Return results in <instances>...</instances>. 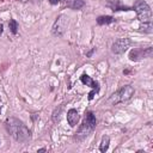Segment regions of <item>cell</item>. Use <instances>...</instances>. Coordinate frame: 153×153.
Returning <instances> with one entry per match:
<instances>
[{"label": "cell", "instance_id": "cell-1", "mask_svg": "<svg viewBox=\"0 0 153 153\" xmlns=\"http://www.w3.org/2000/svg\"><path fill=\"white\" fill-rule=\"evenodd\" d=\"M5 127L8 134L18 142L25 143L31 139V131L29 128L16 117H8L5 121Z\"/></svg>", "mask_w": 153, "mask_h": 153}, {"label": "cell", "instance_id": "cell-2", "mask_svg": "<svg viewBox=\"0 0 153 153\" xmlns=\"http://www.w3.org/2000/svg\"><path fill=\"white\" fill-rule=\"evenodd\" d=\"M133 8L136 12L137 19L140 22V30L151 33L153 31V25H152V10L149 5L145 0H135Z\"/></svg>", "mask_w": 153, "mask_h": 153}, {"label": "cell", "instance_id": "cell-3", "mask_svg": "<svg viewBox=\"0 0 153 153\" xmlns=\"http://www.w3.org/2000/svg\"><path fill=\"white\" fill-rule=\"evenodd\" d=\"M97 126V121H96V116L93 115L92 111H87L85 114V117H84V121L81 123V126L79 127V129L76 130L75 135H74V139L78 141V142H81L84 141L92 131L93 129L96 128Z\"/></svg>", "mask_w": 153, "mask_h": 153}, {"label": "cell", "instance_id": "cell-4", "mask_svg": "<svg viewBox=\"0 0 153 153\" xmlns=\"http://www.w3.org/2000/svg\"><path fill=\"white\" fill-rule=\"evenodd\" d=\"M134 92H135V90H134V87L131 85H124V86H122L120 90H117L115 93H112L109 97V99L106 100V104L116 105L118 103H124V102L129 100L133 97Z\"/></svg>", "mask_w": 153, "mask_h": 153}, {"label": "cell", "instance_id": "cell-5", "mask_svg": "<svg viewBox=\"0 0 153 153\" xmlns=\"http://www.w3.org/2000/svg\"><path fill=\"white\" fill-rule=\"evenodd\" d=\"M68 23H69V18L67 16H65V14H60L56 18V20H55V23L53 25V29H51L53 35L54 36H59V37L62 36L65 33V31L67 30V27H68Z\"/></svg>", "mask_w": 153, "mask_h": 153}, {"label": "cell", "instance_id": "cell-6", "mask_svg": "<svg viewBox=\"0 0 153 153\" xmlns=\"http://www.w3.org/2000/svg\"><path fill=\"white\" fill-rule=\"evenodd\" d=\"M152 54H153V48L152 47H147L145 49H141V48H135V49H131L130 53H129V60L130 61H140L142 59H149L152 57Z\"/></svg>", "mask_w": 153, "mask_h": 153}, {"label": "cell", "instance_id": "cell-7", "mask_svg": "<svg viewBox=\"0 0 153 153\" xmlns=\"http://www.w3.org/2000/svg\"><path fill=\"white\" fill-rule=\"evenodd\" d=\"M80 80H81L82 84H85L86 86H88V87L92 88V91L88 93V99L92 100L93 97H94V94L99 92V82L96 81V80H93V79H92L90 75H87V74H82V75L80 76Z\"/></svg>", "mask_w": 153, "mask_h": 153}, {"label": "cell", "instance_id": "cell-8", "mask_svg": "<svg viewBox=\"0 0 153 153\" xmlns=\"http://www.w3.org/2000/svg\"><path fill=\"white\" fill-rule=\"evenodd\" d=\"M131 45V41L129 38H118L111 45V51L114 54H123Z\"/></svg>", "mask_w": 153, "mask_h": 153}, {"label": "cell", "instance_id": "cell-9", "mask_svg": "<svg viewBox=\"0 0 153 153\" xmlns=\"http://www.w3.org/2000/svg\"><path fill=\"white\" fill-rule=\"evenodd\" d=\"M79 118H80V116H79V114L75 109H69L67 111V121H68V124L71 127H75Z\"/></svg>", "mask_w": 153, "mask_h": 153}, {"label": "cell", "instance_id": "cell-10", "mask_svg": "<svg viewBox=\"0 0 153 153\" xmlns=\"http://www.w3.org/2000/svg\"><path fill=\"white\" fill-rule=\"evenodd\" d=\"M63 2V5L71 10H80L81 7H84L85 2L84 0H61Z\"/></svg>", "mask_w": 153, "mask_h": 153}, {"label": "cell", "instance_id": "cell-11", "mask_svg": "<svg viewBox=\"0 0 153 153\" xmlns=\"http://www.w3.org/2000/svg\"><path fill=\"white\" fill-rule=\"evenodd\" d=\"M116 19L111 16H100L97 18V24L98 25H108V24H111L114 23Z\"/></svg>", "mask_w": 153, "mask_h": 153}, {"label": "cell", "instance_id": "cell-12", "mask_svg": "<svg viewBox=\"0 0 153 153\" xmlns=\"http://www.w3.org/2000/svg\"><path fill=\"white\" fill-rule=\"evenodd\" d=\"M112 2H114V4H109V6L111 7V10H112L114 12H115V11H129V10H130L128 6L121 5L118 0H112Z\"/></svg>", "mask_w": 153, "mask_h": 153}, {"label": "cell", "instance_id": "cell-13", "mask_svg": "<svg viewBox=\"0 0 153 153\" xmlns=\"http://www.w3.org/2000/svg\"><path fill=\"white\" fill-rule=\"evenodd\" d=\"M109 143H110V137L108 135H104L102 137V141H100V145H99V151L100 152H106L108 148H109Z\"/></svg>", "mask_w": 153, "mask_h": 153}, {"label": "cell", "instance_id": "cell-14", "mask_svg": "<svg viewBox=\"0 0 153 153\" xmlns=\"http://www.w3.org/2000/svg\"><path fill=\"white\" fill-rule=\"evenodd\" d=\"M8 26H10L11 32H12L13 35H17V32H18V23H17L14 19H11V20L8 22Z\"/></svg>", "mask_w": 153, "mask_h": 153}, {"label": "cell", "instance_id": "cell-15", "mask_svg": "<svg viewBox=\"0 0 153 153\" xmlns=\"http://www.w3.org/2000/svg\"><path fill=\"white\" fill-rule=\"evenodd\" d=\"M62 105L59 108V110L57 109H55V111H54V114H53V121L54 122H57L59 120H60V114H61V110H62Z\"/></svg>", "mask_w": 153, "mask_h": 153}, {"label": "cell", "instance_id": "cell-16", "mask_svg": "<svg viewBox=\"0 0 153 153\" xmlns=\"http://www.w3.org/2000/svg\"><path fill=\"white\" fill-rule=\"evenodd\" d=\"M48 1H49L51 5H57V4H59L61 0H48Z\"/></svg>", "mask_w": 153, "mask_h": 153}, {"label": "cell", "instance_id": "cell-17", "mask_svg": "<svg viewBox=\"0 0 153 153\" xmlns=\"http://www.w3.org/2000/svg\"><path fill=\"white\" fill-rule=\"evenodd\" d=\"M37 152H47V148H41V149H38Z\"/></svg>", "mask_w": 153, "mask_h": 153}, {"label": "cell", "instance_id": "cell-18", "mask_svg": "<svg viewBox=\"0 0 153 153\" xmlns=\"http://www.w3.org/2000/svg\"><path fill=\"white\" fill-rule=\"evenodd\" d=\"M22 1H31V0H22Z\"/></svg>", "mask_w": 153, "mask_h": 153}, {"label": "cell", "instance_id": "cell-19", "mask_svg": "<svg viewBox=\"0 0 153 153\" xmlns=\"http://www.w3.org/2000/svg\"><path fill=\"white\" fill-rule=\"evenodd\" d=\"M0 111H1V105H0Z\"/></svg>", "mask_w": 153, "mask_h": 153}]
</instances>
